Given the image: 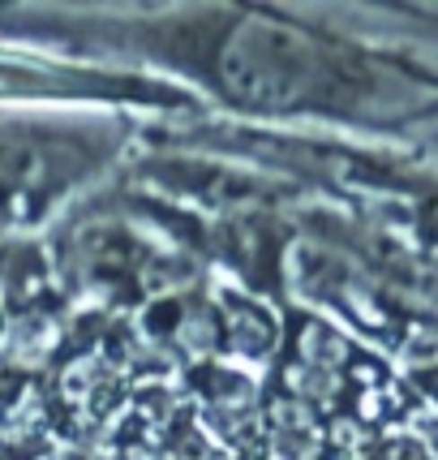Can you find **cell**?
I'll list each match as a JSON object with an SVG mask.
<instances>
[{"mask_svg":"<svg viewBox=\"0 0 438 460\" xmlns=\"http://www.w3.org/2000/svg\"><path fill=\"white\" fill-rule=\"evenodd\" d=\"M301 353L310 358V366H336V361L344 358V341H336V336L322 332V327H305Z\"/></svg>","mask_w":438,"mask_h":460,"instance_id":"6da1fadb","label":"cell"},{"mask_svg":"<svg viewBox=\"0 0 438 460\" xmlns=\"http://www.w3.org/2000/svg\"><path fill=\"white\" fill-rule=\"evenodd\" d=\"M95 361H78V366H69L65 370V379H60V387H65V396L69 401H86L91 396V387H95Z\"/></svg>","mask_w":438,"mask_h":460,"instance_id":"7a4b0ae2","label":"cell"},{"mask_svg":"<svg viewBox=\"0 0 438 460\" xmlns=\"http://www.w3.org/2000/svg\"><path fill=\"white\" fill-rule=\"evenodd\" d=\"M180 344L189 349V353H206L211 344H215V332H211V323L202 319V314H185V323H180Z\"/></svg>","mask_w":438,"mask_h":460,"instance_id":"3957f363","label":"cell"},{"mask_svg":"<svg viewBox=\"0 0 438 460\" xmlns=\"http://www.w3.org/2000/svg\"><path fill=\"white\" fill-rule=\"evenodd\" d=\"M271 418H276V426H284V430H301V426H310V409L297 401H279L276 409H271Z\"/></svg>","mask_w":438,"mask_h":460,"instance_id":"277c9868","label":"cell"},{"mask_svg":"<svg viewBox=\"0 0 438 460\" xmlns=\"http://www.w3.org/2000/svg\"><path fill=\"white\" fill-rule=\"evenodd\" d=\"M202 456H206V452H202V443H198V439L185 443V460H202Z\"/></svg>","mask_w":438,"mask_h":460,"instance_id":"5b68a950","label":"cell"},{"mask_svg":"<svg viewBox=\"0 0 438 460\" xmlns=\"http://www.w3.org/2000/svg\"><path fill=\"white\" fill-rule=\"evenodd\" d=\"M134 460H160V456H146V452H134Z\"/></svg>","mask_w":438,"mask_h":460,"instance_id":"8992f818","label":"cell"},{"mask_svg":"<svg viewBox=\"0 0 438 460\" xmlns=\"http://www.w3.org/2000/svg\"><path fill=\"white\" fill-rule=\"evenodd\" d=\"M43 460H57V456H43Z\"/></svg>","mask_w":438,"mask_h":460,"instance_id":"52a82bcc","label":"cell"}]
</instances>
